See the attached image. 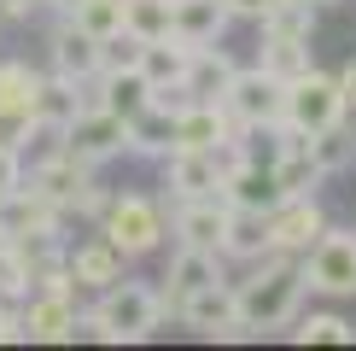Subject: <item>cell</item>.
<instances>
[{
	"label": "cell",
	"mask_w": 356,
	"mask_h": 351,
	"mask_svg": "<svg viewBox=\"0 0 356 351\" xmlns=\"http://www.w3.org/2000/svg\"><path fill=\"white\" fill-rule=\"evenodd\" d=\"M164 316H170L164 292L152 281H129L123 275V281L99 287V299L76 316V334L106 340V345H140V340H152V334L164 328Z\"/></svg>",
	"instance_id": "obj_1"
},
{
	"label": "cell",
	"mask_w": 356,
	"mask_h": 351,
	"mask_svg": "<svg viewBox=\"0 0 356 351\" xmlns=\"http://www.w3.org/2000/svg\"><path fill=\"white\" fill-rule=\"evenodd\" d=\"M304 304V263H292L286 252H263L251 263L245 281H234V311L251 334L257 328H286Z\"/></svg>",
	"instance_id": "obj_2"
},
{
	"label": "cell",
	"mask_w": 356,
	"mask_h": 351,
	"mask_svg": "<svg viewBox=\"0 0 356 351\" xmlns=\"http://www.w3.org/2000/svg\"><path fill=\"white\" fill-rule=\"evenodd\" d=\"M99 234L135 263V258H146V252L164 246L170 223H164V205H158V199H146V194H111V205L99 211Z\"/></svg>",
	"instance_id": "obj_3"
},
{
	"label": "cell",
	"mask_w": 356,
	"mask_h": 351,
	"mask_svg": "<svg viewBox=\"0 0 356 351\" xmlns=\"http://www.w3.org/2000/svg\"><path fill=\"white\" fill-rule=\"evenodd\" d=\"M345 94H339V77H321L316 65L304 70V77H292L286 82V106H280V123L292 129V135H321V129H333V123H345Z\"/></svg>",
	"instance_id": "obj_4"
},
{
	"label": "cell",
	"mask_w": 356,
	"mask_h": 351,
	"mask_svg": "<svg viewBox=\"0 0 356 351\" xmlns=\"http://www.w3.org/2000/svg\"><path fill=\"white\" fill-rule=\"evenodd\" d=\"M53 146H65L70 158H82V164L99 170V164H111V158L129 153V117H117V111H106V106L88 100V106L53 135Z\"/></svg>",
	"instance_id": "obj_5"
},
{
	"label": "cell",
	"mask_w": 356,
	"mask_h": 351,
	"mask_svg": "<svg viewBox=\"0 0 356 351\" xmlns=\"http://www.w3.org/2000/svg\"><path fill=\"white\" fill-rule=\"evenodd\" d=\"M24 182L35 187L41 199H53L65 217H82V205H88V194H94V164H82V158H70L65 146H47V153L35 158V164L24 170Z\"/></svg>",
	"instance_id": "obj_6"
},
{
	"label": "cell",
	"mask_w": 356,
	"mask_h": 351,
	"mask_svg": "<svg viewBox=\"0 0 356 351\" xmlns=\"http://www.w3.org/2000/svg\"><path fill=\"white\" fill-rule=\"evenodd\" d=\"M222 106L234 111L240 129H280V106H286V82L269 77L263 65H240L222 88Z\"/></svg>",
	"instance_id": "obj_7"
},
{
	"label": "cell",
	"mask_w": 356,
	"mask_h": 351,
	"mask_svg": "<svg viewBox=\"0 0 356 351\" xmlns=\"http://www.w3.org/2000/svg\"><path fill=\"white\" fill-rule=\"evenodd\" d=\"M304 287L327 299H356V234L321 228L304 252Z\"/></svg>",
	"instance_id": "obj_8"
},
{
	"label": "cell",
	"mask_w": 356,
	"mask_h": 351,
	"mask_svg": "<svg viewBox=\"0 0 356 351\" xmlns=\"http://www.w3.org/2000/svg\"><path fill=\"white\" fill-rule=\"evenodd\" d=\"M170 316H181L193 334H204V340H240V334H251L240 322V311H234V281L228 275L211 281V287H199V292H187Z\"/></svg>",
	"instance_id": "obj_9"
},
{
	"label": "cell",
	"mask_w": 356,
	"mask_h": 351,
	"mask_svg": "<svg viewBox=\"0 0 356 351\" xmlns=\"http://www.w3.org/2000/svg\"><path fill=\"white\" fill-rule=\"evenodd\" d=\"M228 223H234V205L222 199V194H211V199H175L170 234H175V246H204V252H222Z\"/></svg>",
	"instance_id": "obj_10"
},
{
	"label": "cell",
	"mask_w": 356,
	"mask_h": 351,
	"mask_svg": "<svg viewBox=\"0 0 356 351\" xmlns=\"http://www.w3.org/2000/svg\"><path fill=\"white\" fill-rule=\"evenodd\" d=\"M35 234H65V211L24 182L0 199V240H35Z\"/></svg>",
	"instance_id": "obj_11"
},
{
	"label": "cell",
	"mask_w": 356,
	"mask_h": 351,
	"mask_svg": "<svg viewBox=\"0 0 356 351\" xmlns=\"http://www.w3.org/2000/svg\"><path fill=\"white\" fill-rule=\"evenodd\" d=\"M76 292H41L29 287L24 299V340H41V345H65L76 340Z\"/></svg>",
	"instance_id": "obj_12"
},
{
	"label": "cell",
	"mask_w": 356,
	"mask_h": 351,
	"mask_svg": "<svg viewBox=\"0 0 356 351\" xmlns=\"http://www.w3.org/2000/svg\"><path fill=\"white\" fill-rule=\"evenodd\" d=\"M164 194L170 199H211V194H222V158L216 153H193V146L164 153Z\"/></svg>",
	"instance_id": "obj_13"
},
{
	"label": "cell",
	"mask_w": 356,
	"mask_h": 351,
	"mask_svg": "<svg viewBox=\"0 0 356 351\" xmlns=\"http://www.w3.org/2000/svg\"><path fill=\"white\" fill-rule=\"evenodd\" d=\"M47 70L53 77H70V82H94L99 77V41L82 36L70 18H58L47 29Z\"/></svg>",
	"instance_id": "obj_14"
},
{
	"label": "cell",
	"mask_w": 356,
	"mask_h": 351,
	"mask_svg": "<svg viewBox=\"0 0 356 351\" xmlns=\"http://www.w3.org/2000/svg\"><path fill=\"white\" fill-rule=\"evenodd\" d=\"M327 228L321 223V205L309 199V194H298V199H280L275 211H269V252H309V240Z\"/></svg>",
	"instance_id": "obj_15"
},
{
	"label": "cell",
	"mask_w": 356,
	"mask_h": 351,
	"mask_svg": "<svg viewBox=\"0 0 356 351\" xmlns=\"http://www.w3.org/2000/svg\"><path fill=\"white\" fill-rule=\"evenodd\" d=\"M222 281V252H204V246H175V258H170V270H164V304L175 311V304L187 299V292H199V287H211Z\"/></svg>",
	"instance_id": "obj_16"
},
{
	"label": "cell",
	"mask_w": 356,
	"mask_h": 351,
	"mask_svg": "<svg viewBox=\"0 0 356 351\" xmlns=\"http://www.w3.org/2000/svg\"><path fill=\"white\" fill-rule=\"evenodd\" d=\"M123 263H129V258L117 252L106 234H94V240H82V246H65V270H70V281L88 287V292L123 281Z\"/></svg>",
	"instance_id": "obj_17"
},
{
	"label": "cell",
	"mask_w": 356,
	"mask_h": 351,
	"mask_svg": "<svg viewBox=\"0 0 356 351\" xmlns=\"http://www.w3.org/2000/svg\"><path fill=\"white\" fill-rule=\"evenodd\" d=\"M228 0H170V36L187 41V47H211L222 41V29H228Z\"/></svg>",
	"instance_id": "obj_18"
},
{
	"label": "cell",
	"mask_w": 356,
	"mask_h": 351,
	"mask_svg": "<svg viewBox=\"0 0 356 351\" xmlns=\"http://www.w3.org/2000/svg\"><path fill=\"white\" fill-rule=\"evenodd\" d=\"M88 100L135 123V117H140L146 106H152V82H146V77H140L135 65H129V70H99V77L88 82Z\"/></svg>",
	"instance_id": "obj_19"
},
{
	"label": "cell",
	"mask_w": 356,
	"mask_h": 351,
	"mask_svg": "<svg viewBox=\"0 0 356 351\" xmlns=\"http://www.w3.org/2000/svg\"><path fill=\"white\" fill-rule=\"evenodd\" d=\"M88 106V82H70V77H41V94H35V123H41V135H58V129L70 123V117H76Z\"/></svg>",
	"instance_id": "obj_20"
},
{
	"label": "cell",
	"mask_w": 356,
	"mask_h": 351,
	"mask_svg": "<svg viewBox=\"0 0 356 351\" xmlns=\"http://www.w3.org/2000/svg\"><path fill=\"white\" fill-rule=\"evenodd\" d=\"M234 70H240V65H234V58L211 41V47H193V58H187V82H181V88H187L193 100H222V88H228Z\"/></svg>",
	"instance_id": "obj_21"
},
{
	"label": "cell",
	"mask_w": 356,
	"mask_h": 351,
	"mask_svg": "<svg viewBox=\"0 0 356 351\" xmlns=\"http://www.w3.org/2000/svg\"><path fill=\"white\" fill-rule=\"evenodd\" d=\"M170 146H175V117H170V111L146 106L135 123H129V153H140V158H164Z\"/></svg>",
	"instance_id": "obj_22"
},
{
	"label": "cell",
	"mask_w": 356,
	"mask_h": 351,
	"mask_svg": "<svg viewBox=\"0 0 356 351\" xmlns=\"http://www.w3.org/2000/svg\"><path fill=\"white\" fill-rule=\"evenodd\" d=\"M257 24H263V41H309L316 6H304V0H280V6H269Z\"/></svg>",
	"instance_id": "obj_23"
},
{
	"label": "cell",
	"mask_w": 356,
	"mask_h": 351,
	"mask_svg": "<svg viewBox=\"0 0 356 351\" xmlns=\"http://www.w3.org/2000/svg\"><path fill=\"white\" fill-rule=\"evenodd\" d=\"M41 77H47V70L24 65V58H0V106H12V111H35Z\"/></svg>",
	"instance_id": "obj_24"
},
{
	"label": "cell",
	"mask_w": 356,
	"mask_h": 351,
	"mask_svg": "<svg viewBox=\"0 0 356 351\" xmlns=\"http://www.w3.org/2000/svg\"><path fill=\"white\" fill-rule=\"evenodd\" d=\"M263 252H269V217H257V211H234L228 240H222V258H251V263H257Z\"/></svg>",
	"instance_id": "obj_25"
},
{
	"label": "cell",
	"mask_w": 356,
	"mask_h": 351,
	"mask_svg": "<svg viewBox=\"0 0 356 351\" xmlns=\"http://www.w3.org/2000/svg\"><path fill=\"white\" fill-rule=\"evenodd\" d=\"M65 18L76 24L82 36H94V41H111L117 29H123V0H76V6H70Z\"/></svg>",
	"instance_id": "obj_26"
},
{
	"label": "cell",
	"mask_w": 356,
	"mask_h": 351,
	"mask_svg": "<svg viewBox=\"0 0 356 351\" xmlns=\"http://www.w3.org/2000/svg\"><path fill=\"white\" fill-rule=\"evenodd\" d=\"M123 29L135 41L170 36V0H123Z\"/></svg>",
	"instance_id": "obj_27"
},
{
	"label": "cell",
	"mask_w": 356,
	"mask_h": 351,
	"mask_svg": "<svg viewBox=\"0 0 356 351\" xmlns=\"http://www.w3.org/2000/svg\"><path fill=\"white\" fill-rule=\"evenodd\" d=\"M309 158L321 164V176L345 170L350 158H356V141H350V129H345V123H333V129H321V135H309Z\"/></svg>",
	"instance_id": "obj_28"
},
{
	"label": "cell",
	"mask_w": 356,
	"mask_h": 351,
	"mask_svg": "<svg viewBox=\"0 0 356 351\" xmlns=\"http://www.w3.org/2000/svg\"><path fill=\"white\" fill-rule=\"evenodd\" d=\"M269 77L280 82H292V77H304L309 70V41H263V58H257Z\"/></svg>",
	"instance_id": "obj_29"
},
{
	"label": "cell",
	"mask_w": 356,
	"mask_h": 351,
	"mask_svg": "<svg viewBox=\"0 0 356 351\" xmlns=\"http://www.w3.org/2000/svg\"><path fill=\"white\" fill-rule=\"evenodd\" d=\"M292 334H298V345H350L356 340V328H350L345 316H333V311L327 316H304Z\"/></svg>",
	"instance_id": "obj_30"
},
{
	"label": "cell",
	"mask_w": 356,
	"mask_h": 351,
	"mask_svg": "<svg viewBox=\"0 0 356 351\" xmlns=\"http://www.w3.org/2000/svg\"><path fill=\"white\" fill-rule=\"evenodd\" d=\"M12 187H24V153L18 146H0V199H6Z\"/></svg>",
	"instance_id": "obj_31"
},
{
	"label": "cell",
	"mask_w": 356,
	"mask_h": 351,
	"mask_svg": "<svg viewBox=\"0 0 356 351\" xmlns=\"http://www.w3.org/2000/svg\"><path fill=\"white\" fill-rule=\"evenodd\" d=\"M41 0H0V24H29Z\"/></svg>",
	"instance_id": "obj_32"
},
{
	"label": "cell",
	"mask_w": 356,
	"mask_h": 351,
	"mask_svg": "<svg viewBox=\"0 0 356 351\" xmlns=\"http://www.w3.org/2000/svg\"><path fill=\"white\" fill-rule=\"evenodd\" d=\"M269 6H280V0H228V12H234V18H263Z\"/></svg>",
	"instance_id": "obj_33"
},
{
	"label": "cell",
	"mask_w": 356,
	"mask_h": 351,
	"mask_svg": "<svg viewBox=\"0 0 356 351\" xmlns=\"http://www.w3.org/2000/svg\"><path fill=\"white\" fill-rule=\"evenodd\" d=\"M339 94H345V106H356V58L345 65V77H339Z\"/></svg>",
	"instance_id": "obj_34"
},
{
	"label": "cell",
	"mask_w": 356,
	"mask_h": 351,
	"mask_svg": "<svg viewBox=\"0 0 356 351\" xmlns=\"http://www.w3.org/2000/svg\"><path fill=\"white\" fill-rule=\"evenodd\" d=\"M41 6H47V12H58V18H65V12L76 6V0H41Z\"/></svg>",
	"instance_id": "obj_35"
},
{
	"label": "cell",
	"mask_w": 356,
	"mask_h": 351,
	"mask_svg": "<svg viewBox=\"0 0 356 351\" xmlns=\"http://www.w3.org/2000/svg\"><path fill=\"white\" fill-rule=\"evenodd\" d=\"M304 6H339V0H304Z\"/></svg>",
	"instance_id": "obj_36"
}]
</instances>
